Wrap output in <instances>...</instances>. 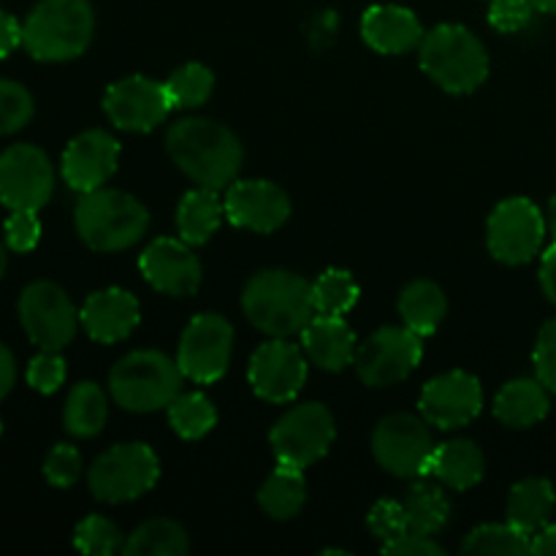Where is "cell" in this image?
I'll return each instance as SVG.
<instances>
[{"label":"cell","mask_w":556,"mask_h":556,"mask_svg":"<svg viewBox=\"0 0 556 556\" xmlns=\"http://www.w3.org/2000/svg\"><path fill=\"white\" fill-rule=\"evenodd\" d=\"M166 147L172 161L201 188H228L242 168V144L215 119H179L168 130Z\"/></svg>","instance_id":"1"},{"label":"cell","mask_w":556,"mask_h":556,"mask_svg":"<svg viewBox=\"0 0 556 556\" xmlns=\"http://www.w3.org/2000/svg\"><path fill=\"white\" fill-rule=\"evenodd\" d=\"M242 307L264 334H296L315 318L313 282L291 271H261L244 288Z\"/></svg>","instance_id":"2"},{"label":"cell","mask_w":556,"mask_h":556,"mask_svg":"<svg viewBox=\"0 0 556 556\" xmlns=\"http://www.w3.org/2000/svg\"><path fill=\"white\" fill-rule=\"evenodd\" d=\"M96 16L87 0H41L22 25V47L43 63L74 60L90 47Z\"/></svg>","instance_id":"3"},{"label":"cell","mask_w":556,"mask_h":556,"mask_svg":"<svg viewBox=\"0 0 556 556\" xmlns=\"http://www.w3.org/2000/svg\"><path fill=\"white\" fill-rule=\"evenodd\" d=\"M150 212L119 190H90L76 204V231L87 248L98 253H117L144 237Z\"/></svg>","instance_id":"4"},{"label":"cell","mask_w":556,"mask_h":556,"mask_svg":"<svg viewBox=\"0 0 556 556\" xmlns=\"http://www.w3.org/2000/svg\"><path fill=\"white\" fill-rule=\"evenodd\" d=\"M421 68L443 90L472 92L486 81L489 54L483 43L462 25H438L421 41Z\"/></svg>","instance_id":"5"},{"label":"cell","mask_w":556,"mask_h":556,"mask_svg":"<svg viewBox=\"0 0 556 556\" xmlns=\"http://www.w3.org/2000/svg\"><path fill=\"white\" fill-rule=\"evenodd\" d=\"M182 369L157 351H136L119 358L109 378L114 402L130 413H150L172 405L182 389Z\"/></svg>","instance_id":"6"},{"label":"cell","mask_w":556,"mask_h":556,"mask_svg":"<svg viewBox=\"0 0 556 556\" xmlns=\"http://www.w3.org/2000/svg\"><path fill=\"white\" fill-rule=\"evenodd\" d=\"M157 478H161V462L155 451L144 443H128L114 445L112 451L98 456L87 483L92 497L101 503H128L150 492Z\"/></svg>","instance_id":"7"},{"label":"cell","mask_w":556,"mask_h":556,"mask_svg":"<svg viewBox=\"0 0 556 556\" xmlns=\"http://www.w3.org/2000/svg\"><path fill=\"white\" fill-rule=\"evenodd\" d=\"M334 418L324 405H299L288 410L280 421L275 424L269 434L271 451L277 456V465H291L304 470L313 462L329 451L334 443Z\"/></svg>","instance_id":"8"},{"label":"cell","mask_w":556,"mask_h":556,"mask_svg":"<svg viewBox=\"0 0 556 556\" xmlns=\"http://www.w3.org/2000/svg\"><path fill=\"white\" fill-rule=\"evenodd\" d=\"M372 451L380 467L400 478L427 476L429 459L434 454L432 432L427 424L407 413L383 418L372 434Z\"/></svg>","instance_id":"9"},{"label":"cell","mask_w":556,"mask_h":556,"mask_svg":"<svg viewBox=\"0 0 556 556\" xmlns=\"http://www.w3.org/2000/svg\"><path fill=\"white\" fill-rule=\"evenodd\" d=\"M233 329L223 315H195L179 340L177 364L185 378L195 383H215L231 362Z\"/></svg>","instance_id":"10"},{"label":"cell","mask_w":556,"mask_h":556,"mask_svg":"<svg viewBox=\"0 0 556 556\" xmlns=\"http://www.w3.org/2000/svg\"><path fill=\"white\" fill-rule=\"evenodd\" d=\"M546 220L530 199H508L489 217V250L503 264H527L541 253Z\"/></svg>","instance_id":"11"},{"label":"cell","mask_w":556,"mask_h":556,"mask_svg":"<svg viewBox=\"0 0 556 556\" xmlns=\"http://www.w3.org/2000/svg\"><path fill=\"white\" fill-rule=\"evenodd\" d=\"M20 320L41 351H63L74 340L79 315L63 288L54 282H33L22 291Z\"/></svg>","instance_id":"12"},{"label":"cell","mask_w":556,"mask_h":556,"mask_svg":"<svg viewBox=\"0 0 556 556\" xmlns=\"http://www.w3.org/2000/svg\"><path fill=\"white\" fill-rule=\"evenodd\" d=\"M424 337L416 334L407 326H389V329L375 331L367 345L356 353V369L362 380L375 389L394 386L405 380L421 362Z\"/></svg>","instance_id":"13"},{"label":"cell","mask_w":556,"mask_h":556,"mask_svg":"<svg viewBox=\"0 0 556 556\" xmlns=\"http://www.w3.org/2000/svg\"><path fill=\"white\" fill-rule=\"evenodd\" d=\"M49 157L33 144H14L0 155V201L14 210H41L52 199Z\"/></svg>","instance_id":"14"},{"label":"cell","mask_w":556,"mask_h":556,"mask_svg":"<svg viewBox=\"0 0 556 556\" xmlns=\"http://www.w3.org/2000/svg\"><path fill=\"white\" fill-rule=\"evenodd\" d=\"M250 386L266 402H291L307 380V362L302 351L282 337L264 342L248 367Z\"/></svg>","instance_id":"15"},{"label":"cell","mask_w":556,"mask_h":556,"mask_svg":"<svg viewBox=\"0 0 556 556\" xmlns=\"http://www.w3.org/2000/svg\"><path fill=\"white\" fill-rule=\"evenodd\" d=\"M418 407H421L424 421L432 424V427L459 429L467 427L481 413L483 389L478 378L456 369V372L429 380L424 386Z\"/></svg>","instance_id":"16"},{"label":"cell","mask_w":556,"mask_h":556,"mask_svg":"<svg viewBox=\"0 0 556 556\" xmlns=\"http://www.w3.org/2000/svg\"><path fill=\"white\" fill-rule=\"evenodd\" d=\"M103 109L117 128L144 134L157 128L174 106L168 101L166 85H157L147 76H128L109 87Z\"/></svg>","instance_id":"17"},{"label":"cell","mask_w":556,"mask_h":556,"mask_svg":"<svg viewBox=\"0 0 556 556\" xmlns=\"http://www.w3.org/2000/svg\"><path fill=\"white\" fill-rule=\"evenodd\" d=\"M223 206H226L228 223L258 233L277 231L291 215L288 195L277 185L266 182V179L231 182L226 199H223Z\"/></svg>","instance_id":"18"},{"label":"cell","mask_w":556,"mask_h":556,"mask_svg":"<svg viewBox=\"0 0 556 556\" xmlns=\"http://www.w3.org/2000/svg\"><path fill=\"white\" fill-rule=\"evenodd\" d=\"M139 269L144 280L155 291L168 293V296H188L201 286V264L190 253L188 242L177 239H155L150 248L141 253Z\"/></svg>","instance_id":"19"},{"label":"cell","mask_w":556,"mask_h":556,"mask_svg":"<svg viewBox=\"0 0 556 556\" xmlns=\"http://www.w3.org/2000/svg\"><path fill=\"white\" fill-rule=\"evenodd\" d=\"M119 144L106 130H85L63 152V177L79 193L98 190L117 172Z\"/></svg>","instance_id":"20"},{"label":"cell","mask_w":556,"mask_h":556,"mask_svg":"<svg viewBox=\"0 0 556 556\" xmlns=\"http://www.w3.org/2000/svg\"><path fill=\"white\" fill-rule=\"evenodd\" d=\"M79 320L85 324L90 340L112 345L125 340L139 326V302L123 288H106L87 299Z\"/></svg>","instance_id":"21"},{"label":"cell","mask_w":556,"mask_h":556,"mask_svg":"<svg viewBox=\"0 0 556 556\" xmlns=\"http://www.w3.org/2000/svg\"><path fill=\"white\" fill-rule=\"evenodd\" d=\"M362 36L375 52L405 54L421 47L424 27L410 9L402 5H372L362 20Z\"/></svg>","instance_id":"22"},{"label":"cell","mask_w":556,"mask_h":556,"mask_svg":"<svg viewBox=\"0 0 556 556\" xmlns=\"http://www.w3.org/2000/svg\"><path fill=\"white\" fill-rule=\"evenodd\" d=\"M302 342L307 356L329 372H340L356 358V334L340 315L315 313L302 329Z\"/></svg>","instance_id":"23"},{"label":"cell","mask_w":556,"mask_h":556,"mask_svg":"<svg viewBox=\"0 0 556 556\" xmlns=\"http://www.w3.org/2000/svg\"><path fill=\"white\" fill-rule=\"evenodd\" d=\"M483 462L481 448L472 440H451L434 448L432 459H429L427 476H434L451 489H472L483 478Z\"/></svg>","instance_id":"24"},{"label":"cell","mask_w":556,"mask_h":556,"mask_svg":"<svg viewBox=\"0 0 556 556\" xmlns=\"http://www.w3.org/2000/svg\"><path fill=\"white\" fill-rule=\"evenodd\" d=\"M548 389L541 380H510L508 386H503L494 400V416L505 424V427L525 429L532 424L543 421L548 413Z\"/></svg>","instance_id":"25"},{"label":"cell","mask_w":556,"mask_h":556,"mask_svg":"<svg viewBox=\"0 0 556 556\" xmlns=\"http://www.w3.org/2000/svg\"><path fill=\"white\" fill-rule=\"evenodd\" d=\"M556 494L552 481L546 478H527V481L516 483L508 500V521L516 530L535 535L538 530L548 525L554 514Z\"/></svg>","instance_id":"26"},{"label":"cell","mask_w":556,"mask_h":556,"mask_svg":"<svg viewBox=\"0 0 556 556\" xmlns=\"http://www.w3.org/2000/svg\"><path fill=\"white\" fill-rule=\"evenodd\" d=\"M223 215H226V206L215 188L190 190L182 195L177 210L179 237L188 244H206L220 228Z\"/></svg>","instance_id":"27"},{"label":"cell","mask_w":556,"mask_h":556,"mask_svg":"<svg viewBox=\"0 0 556 556\" xmlns=\"http://www.w3.org/2000/svg\"><path fill=\"white\" fill-rule=\"evenodd\" d=\"M400 315L407 329H413L416 334H434L445 318L443 291L429 280L410 282L400 296Z\"/></svg>","instance_id":"28"},{"label":"cell","mask_w":556,"mask_h":556,"mask_svg":"<svg viewBox=\"0 0 556 556\" xmlns=\"http://www.w3.org/2000/svg\"><path fill=\"white\" fill-rule=\"evenodd\" d=\"M258 503L271 519H293L304 505V476L299 467L277 465L258 492Z\"/></svg>","instance_id":"29"},{"label":"cell","mask_w":556,"mask_h":556,"mask_svg":"<svg viewBox=\"0 0 556 556\" xmlns=\"http://www.w3.org/2000/svg\"><path fill=\"white\" fill-rule=\"evenodd\" d=\"M190 543L182 527L172 519H155L141 525L125 541V556H185Z\"/></svg>","instance_id":"30"},{"label":"cell","mask_w":556,"mask_h":556,"mask_svg":"<svg viewBox=\"0 0 556 556\" xmlns=\"http://www.w3.org/2000/svg\"><path fill=\"white\" fill-rule=\"evenodd\" d=\"M63 418L74 438H96L106 424V394L96 383H79L68 394Z\"/></svg>","instance_id":"31"},{"label":"cell","mask_w":556,"mask_h":556,"mask_svg":"<svg viewBox=\"0 0 556 556\" xmlns=\"http://www.w3.org/2000/svg\"><path fill=\"white\" fill-rule=\"evenodd\" d=\"M407 530L418 535H434L448 521V500L434 483H413L405 497Z\"/></svg>","instance_id":"32"},{"label":"cell","mask_w":556,"mask_h":556,"mask_svg":"<svg viewBox=\"0 0 556 556\" xmlns=\"http://www.w3.org/2000/svg\"><path fill=\"white\" fill-rule=\"evenodd\" d=\"M465 554L478 556H525L532 554V538L514 525H483L462 543Z\"/></svg>","instance_id":"33"},{"label":"cell","mask_w":556,"mask_h":556,"mask_svg":"<svg viewBox=\"0 0 556 556\" xmlns=\"http://www.w3.org/2000/svg\"><path fill=\"white\" fill-rule=\"evenodd\" d=\"M217 413L204 394H177L168 405V424L185 440H199L215 427Z\"/></svg>","instance_id":"34"},{"label":"cell","mask_w":556,"mask_h":556,"mask_svg":"<svg viewBox=\"0 0 556 556\" xmlns=\"http://www.w3.org/2000/svg\"><path fill=\"white\" fill-rule=\"evenodd\" d=\"M215 90V76L206 65L201 63H188L182 68H177L172 74V79L166 81L168 101L174 109H193L201 106L206 98Z\"/></svg>","instance_id":"35"},{"label":"cell","mask_w":556,"mask_h":556,"mask_svg":"<svg viewBox=\"0 0 556 556\" xmlns=\"http://www.w3.org/2000/svg\"><path fill=\"white\" fill-rule=\"evenodd\" d=\"M315 313L320 315H345L358 302V286L348 271L329 269L313 282Z\"/></svg>","instance_id":"36"},{"label":"cell","mask_w":556,"mask_h":556,"mask_svg":"<svg viewBox=\"0 0 556 556\" xmlns=\"http://www.w3.org/2000/svg\"><path fill=\"white\" fill-rule=\"evenodd\" d=\"M74 543L81 554L90 556H112L123 552L125 546L123 532L103 516H87L85 521H79L74 532Z\"/></svg>","instance_id":"37"},{"label":"cell","mask_w":556,"mask_h":556,"mask_svg":"<svg viewBox=\"0 0 556 556\" xmlns=\"http://www.w3.org/2000/svg\"><path fill=\"white\" fill-rule=\"evenodd\" d=\"M33 117V98L22 85L0 79V136L25 128Z\"/></svg>","instance_id":"38"},{"label":"cell","mask_w":556,"mask_h":556,"mask_svg":"<svg viewBox=\"0 0 556 556\" xmlns=\"http://www.w3.org/2000/svg\"><path fill=\"white\" fill-rule=\"evenodd\" d=\"M43 476L52 486L68 489L81 476V456L74 445H54L43 462Z\"/></svg>","instance_id":"39"},{"label":"cell","mask_w":556,"mask_h":556,"mask_svg":"<svg viewBox=\"0 0 556 556\" xmlns=\"http://www.w3.org/2000/svg\"><path fill=\"white\" fill-rule=\"evenodd\" d=\"M367 525H369V532H372L375 538H380L383 543L405 535L407 532L405 505L396 503V500H380V503L372 508V514H369Z\"/></svg>","instance_id":"40"},{"label":"cell","mask_w":556,"mask_h":556,"mask_svg":"<svg viewBox=\"0 0 556 556\" xmlns=\"http://www.w3.org/2000/svg\"><path fill=\"white\" fill-rule=\"evenodd\" d=\"M41 239V223H38L36 210H14L5 220V242L14 253H27Z\"/></svg>","instance_id":"41"},{"label":"cell","mask_w":556,"mask_h":556,"mask_svg":"<svg viewBox=\"0 0 556 556\" xmlns=\"http://www.w3.org/2000/svg\"><path fill=\"white\" fill-rule=\"evenodd\" d=\"M65 380V362L58 356V351H43L27 367V383L41 394H54Z\"/></svg>","instance_id":"42"},{"label":"cell","mask_w":556,"mask_h":556,"mask_svg":"<svg viewBox=\"0 0 556 556\" xmlns=\"http://www.w3.org/2000/svg\"><path fill=\"white\" fill-rule=\"evenodd\" d=\"M535 5L530 0H492L489 9V22L500 33H519L532 22Z\"/></svg>","instance_id":"43"},{"label":"cell","mask_w":556,"mask_h":556,"mask_svg":"<svg viewBox=\"0 0 556 556\" xmlns=\"http://www.w3.org/2000/svg\"><path fill=\"white\" fill-rule=\"evenodd\" d=\"M535 372L538 380L556 394V318L541 329L535 342Z\"/></svg>","instance_id":"44"},{"label":"cell","mask_w":556,"mask_h":556,"mask_svg":"<svg viewBox=\"0 0 556 556\" xmlns=\"http://www.w3.org/2000/svg\"><path fill=\"white\" fill-rule=\"evenodd\" d=\"M383 554L391 556H443V546L432 541L429 535H418V532L407 530L405 535L394 538V541L383 543Z\"/></svg>","instance_id":"45"},{"label":"cell","mask_w":556,"mask_h":556,"mask_svg":"<svg viewBox=\"0 0 556 556\" xmlns=\"http://www.w3.org/2000/svg\"><path fill=\"white\" fill-rule=\"evenodd\" d=\"M22 43V25L11 14L0 11V58H9Z\"/></svg>","instance_id":"46"},{"label":"cell","mask_w":556,"mask_h":556,"mask_svg":"<svg viewBox=\"0 0 556 556\" xmlns=\"http://www.w3.org/2000/svg\"><path fill=\"white\" fill-rule=\"evenodd\" d=\"M541 286L546 291V296L556 304V242L543 253L541 264Z\"/></svg>","instance_id":"47"},{"label":"cell","mask_w":556,"mask_h":556,"mask_svg":"<svg viewBox=\"0 0 556 556\" xmlns=\"http://www.w3.org/2000/svg\"><path fill=\"white\" fill-rule=\"evenodd\" d=\"M16 380V367H14V356L9 353V348L0 342V400L11 391Z\"/></svg>","instance_id":"48"},{"label":"cell","mask_w":556,"mask_h":556,"mask_svg":"<svg viewBox=\"0 0 556 556\" xmlns=\"http://www.w3.org/2000/svg\"><path fill=\"white\" fill-rule=\"evenodd\" d=\"M532 554L556 556V525H546L532 535Z\"/></svg>","instance_id":"49"},{"label":"cell","mask_w":556,"mask_h":556,"mask_svg":"<svg viewBox=\"0 0 556 556\" xmlns=\"http://www.w3.org/2000/svg\"><path fill=\"white\" fill-rule=\"evenodd\" d=\"M535 5V11H543V14H556V0H530Z\"/></svg>","instance_id":"50"},{"label":"cell","mask_w":556,"mask_h":556,"mask_svg":"<svg viewBox=\"0 0 556 556\" xmlns=\"http://www.w3.org/2000/svg\"><path fill=\"white\" fill-rule=\"evenodd\" d=\"M546 228H548V231H552V237H554V242H556V195L552 199V204H548V223H546Z\"/></svg>","instance_id":"51"},{"label":"cell","mask_w":556,"mask_h":556,"mask_svg":"<svg viewBox=\"0 0 556 556\" xmlns=\"http://www.w3.org/2000/svg\"><path fill=\"white\" fill-rule=\"evenodd\" d=\"M3 271H5V248L0 244V277H3Z\"/></svg>","instance_id":"52"},{"label":"cell","mask_w":556,"mask_h":556,"mask_svg":"<svg viewBox=\"0 0 556 556\" xmlns=\"http://www.w3.org/2000/svg\"><path fill=\"white\" fill-rule=\"evenodd\" d=\"M0 432H3V424H0Z\"/></svg>","instance_id":"53"}]
</instances>
